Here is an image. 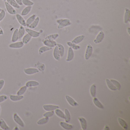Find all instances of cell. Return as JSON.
Returning a JSON list of instances; mask_svg holds the SVG:
<instances>
[{
  "mask_svg": "<svg viewBox=\"0 0 130 130\" xmlns=\"http://www.w3.org/2000/svg\"><path fill=\"white\" fill-rule=\"evenodd\" d=\"M57 22L58 24V28L59 29L69 26L71 24V23L68 19H58L57 20Z\"/></svg>",
  "mask_w": 130,
  "mask_h": 130,
  "instance_id": "obj_1",
  "label": "cell"
},
{
  "mask_svg": "<svg viewBox=\"0 0 130 130\" xmlns=\"http://www.w3.org/2000/svg\"><path fill=\"white\" fill-rule=\"evenodd\" d=\"M13 119L14 121L22 127H25V124L22 119L17 113H14L13 115Z\"/></svg>",
  "mask_w": 130,
  "mask_h": 130,
  "instance_id": "obj_2",
  "label": "cell"
},
{
  "mask_svg": "<svg viewBox=\"0 0 130 130\" xmlns=\"http://www.w3.org/2000/svg\"><path fill=\"white\" fill-rule=\"evenodd\" d=\"M93 51V49L91 45L89 44L87 47L86 52H85V58L86 60H87L89 59L92 54Z\"/></svg>",
  "mask_w": 130,
  "mask_h": 130,
  "instance_id": "obj_3",
  "label": "cell"
},
{
  "mask_svg": "<svg viewBox=\"0 0 130 130\" xmlns=\"http://www.w3.org/2000/svg\"><path fill=\"white\" fill-rule=\"evenodd\" d=\"M43 43L45 46L52 48L57 46V42L54 40L48 39H45L43 41Z\"/></svg>",
  "mask_w": 130,
  "mask_h": 130,
  "instance_id": "obj_4",
  "label": "cell"
},
{
  "mask_svg": "<svg viewBox=\"0 0 130 130\" xmlns=\"http://www.w3.org/2000/svg\"><path fill=\"white\" fill-rule=\"evenodd\" d=\"M5 7L7 11L9 14L12 15H15L17 13V11L14 7H13L10 4H9L6 1L5 3Z\"/></svg>",
  "mask_w": 130,
  "mask_h": 130,
  "instance_id": "obj_5",
  "label": "cell"
},
{
  "mask_svg": "<svg viewBox=\"0 0 130 130\" xmlns=\"http://www.w3.org/2000/svg\"><path fill=\"white\" fill-rule=\"evenodd\" d=\"M24 44L22 41L13 42L9 45V47L14 49H19L22 48L24 46Z\"/></svg>",
  "mask_w": 130,
  "mask_h": 130,
  "instance_id": "obj_6",
  "label": "cell"
},
{
  "mask_svg": "<svg viewBox=\"0 0 130 130\" xmlns=\"http://www.w3.org/2000/svg\"><path fill=\"white\" fill-rule=\"evenodd\" d=\"M25 31L27 34L30 36L32 38H36L39 37L40 35V32L32 30L30 28L26 29Z\"/></svg>",
  "mask_w": 130,
  "mask_h": 130,
  "instance_id": "obj_7",
  "label": "cell"
},
{
  "mask_svg": "<svg viewBox=\"0 0 130 130\" xmlns=\"http://www.w3.org/2000/svg\"><path fill=\"white\" fill-rule=\"evenodd\" d=\"M24 71L26 74L31 75L38 73L39 71L37 68H30L24 69Z\"/></svg>",
  "mask_w": 130,
  "mask_h": 130,
  "instance_id": "obj_8",
  "label": "cell"
},
{
  "mask_svg": "<svg viewBox=\"0 0 130 130\" xmlns=\"http://www.w3.org/2000/svg\"><path fill=\"white\" fill-rule=\"evenodd\" d=\"M105 37V34L102 31H100L97 35L95 39H94V42L96 44H99L102 42V41L104 39Z\"/></svg>",
  "mask_w": 130,
  "mask_h": 130,
  "instance_id": "obj_9",
  "label": "cell"
},
{
  "mask_svg": "<svg viewBox=\"0 0 130 130\" xmlns=\"http://www.w3.org/2000/svg\"><path fill=\"white\" fill-rule=\"evenodd\" d=\"M43 108L45 111H54L56 109L59 108V106L55 105H43Z\"/></svg>",
  "mask_w": 130,
  "mask_h": 130,
  "instance_id": "obj_10",
  "label": "cell"
},
{
  "mask_svg": "<svg viewBox=\"0 0 130 130\" xmlns=\"http://www.w3.org/2000/svg\"><path fill=\"white\" fill-rule=\"evenodd\" d=\"M65 98H66V100H67L68 103L71 106L74 107V106H76L79 105L78 103L70 96L67 95L65 96Z\"/></svg>",
  "mask_w": 130,
  "mask_h": 130,
  "instance_id": "obj_11",
  "label": "cell"
},
{
  "mask_svg": "<svg viewBox=\"0 0 130 130\" xmlns=\"http://www.w3.org/2000/svg\"><path fill=\"white\" fill-rule=\"evenodd\" d=\"M74 57V52L73 50L70 47L68 48V53L66 61L67 62L71 61L73 60Z\"/></svg>",
  "mask_w": 130,
  "mask_h": 130,
  "instance_id": "obj_12",
  "label": "cell"
},
{
  "mask_svg": "<svg viewBox=\"0 0 130 130\" xmlns=\"http://www.w3.org/2000/svg\"><path fill=\"white\" fill-rule=\"evenodd\" d=\"M17 19L19 22V23L24 27L26 26V21H25L22 16L20 14H17L16 15Z\"/></svg>",
  "mask_w": 130,
  "mask_h": 130,
  "instance_id": "obj_13",
  "label": "cell"
},
{
  "mask_svg": "<svg viewBox=\"0 0 130 130\" xmlns=\"http://www.w3.org/2000/svg\"><path fill=\"white\" fill-rule=\"evenodd\" d=\"M60 125L65 130H71L73 128V126L72 125L68 124V122L61 121L60 122Z\"/></svg>",
  "mask_w": 130,
  "mask_h": 130,
  "instance_id": "obj_14",
  "label": "cell"
},
{
  "mask_svg": "<svg viewBox=\"0 0 130 130\" xmlns=\"http://www.w3.org/2000/svg\"><path fill=\"white\" fill-rule=\"evenodd\" d=\"M80 123L81 125V127L82 129L83 130H86L87 128V121L85 118L83 117H79L78 118Z\"/></svg>",
  "mask_w": 130,
  "mask_h": 130,
  "instance_id": "obj_15",
  "label": "cell"
},
{
  "mask_svg": "<svg viewBox=\"0 0 130 130\" xmlns=\"http://www.w3.org/2000/svg\"><path fill=\"white\" fill-rule=\"evenodd\" d=\"M53 55H54L55 59L59 61L60 60V52H59L57 45L55 46L54 49V52H53Z\"/></svg>",
  "mask_w": 130,
  "mask_h": 130,
  "instance_id": "obj_16",
  "label": "cell"
},
{
  "mask_svg": "<svg viewBox=\"0 0 130 130\" xmlns=\"http://www.w3.org/2000/svg\"><path fill=\"white\" fill-rule=\"evenodd\" d=\"M130 19V11L127 8H125V12L124 15V22L127 23L129 22Z\"/></svg>",
  "mask_w": 130,
  "mask_h": 130,
  "instance_id": "obj_17",
  "label": "cell"
},
{
  "mask_svg": "<svg viewBox=\"0 0 130 130\" xmlns=\"http://www.w3.org/2000/svg\"><path fill=\"white\" fill-rule=\"evenodd\" d=\"M39 83L35 80H29L26 83L25 86L27 87H35L39 86Z\"/></svg>",
  "mask_w": 130,
  "mask_h": 130,
  "instance_id": "obj_18",
  "label": "cell"
},
{
  "mask_svg": "<svg viewBox=\"0 0 130 130\" xmlns=\"http://www.w3.org/2000/svg\"><path fill=\"white\" fill-rule=\"evenodd\" d=\"M24 98V96L19 95H10V100L13 102H17L20 101Z\"/></svg>",
  "mask_w": 130,
  "mask_h": 130,
  "instance_id": "obj_19",
  "label": "cell"
},
{
  "mask_svg": "<svg viewBox=\"0 0 130 130\" xmlns=\"http://www.w3.org/2000/svg\"><path fill=\"white\" fill-rule=\"evenodd\" d=\"M19 39V29H16L13 32L12 38V42H16Z\"/></svg>",
  "mask_w": 130,
  "mask_h": 130,
  "instance_id": "obj_20",
  "label": "cell"
},
{
  "mask_svg": "<svg viewBox=\"0 0 130 130\" xmlns=\"http://www.w3.org/2000/svg\"><path fill=\"white\" fill-rule=\"evenodd\" d=\"M39 21H40V18L39 17H37L34 22L29 25L28 28L31 29L35 28L38 25Z\"/></svg>",
  "mask_w": 130,
  "mask_h": 130,
  "instance_id": "obj_21",
  "label": "cell"
},
{
  "mask_svg": "<svg viewBox=\"0 0 130 130\" xmlns=\"http://www.w3.org/2000/svg\"><path fill=\"white\" fill-rule=\"evenodd\" d=\"M0 127L4 130H10V127L3 119H0Z\"/></svg>",
  "mask_w": 130,
  "mask_h": 130,
  "instance_id": "obj_22",
  "label": "cell"
},
{
  "mask_svg": "<svg viewBox=\"0 0 130 130\" xmlns=\"http://www.w3.org/2000/svg\"><path fill=\"white\" fill-rule=\"evenodd\" d=\"M93 103H94V105L97 108L102 109H103L104 108V106H103V105L99 101V100L96 97H95L93 98Z\"/></svg>",
  "mask_w": 130,
  "mask_h": 130,
  "instance_id": "obj_23",
  "label": "cell"
},
{
  "mask_svg": "<svg viewBox=\"0 0 130 130\" xmlns=\"http://www.w3.org/2000/svg\"><path fill=\"white\" fill-rule=\"evenodd\" d=\"M32 8V6H26L25 7L22 11L21 15L22 16H25L28 15L31 10Z\"/></svg>",
  "mask_w": 130,
  "mask_h": 130,
  "instance_id": "obj_24",
  "label": "cell"
},
{
  "mask_svg": "<svg viewBox=\"0 0 130 130\" xmlns=\"http://www.w3.org/2000/svg\"><path fill=\"white\" fill-rule=\"evenodd\" d=\"M84 38H85V36L84 35L79 36L75 38L72 41V42L77 44H79V43H80L81 42L83 41V40L84 39Z\"/></svg>",
  "mask_w": 130,
  "mask_h": 130,
  "instance_id": "obj_25",
  "label": "cell"
},
{
  "mask_svg": "<svg viewBox=\"0 0 130 130\" xmlns=\"http://www.w3.org/2000/svg\"><path fill=\"white\" fill-rule=\"evenodd\" d=\"M37 17L36 15L35 14H33L30 16L26 21V26L28 28L30 25L34 22L36 17Z\"/></svg>",
  "mask_w": 130,
  "mask_h": 130,
  "instance_id": "obj_26",
  "label": "cell"
},
{
  "mask_svg": "<svg viewBox=\"0 0 130 130\" xmlns=\"http://www.w3.org/2000/svg\"><path fill=\"white\" fill-rule=\"evenodd\" d=\"M118 121L119 124L125 130H127L128 128V125L126 122L121 118H118Z\"/></svg>",
  "mask_w": 130,
  "mask_h": 130,
  "instance_id": "obj_27",
  "label": "cell"
},
{
  "mask_svg": "<svg viewBox=\"0 0 130 130\" xmlns=\"http://www.w3.org/2000/svg\"><path fill=\"white\" fill-rule=\"evenodd\" d=\"M106 84H107V86L108 87L109 89L111 90H113V91H115L117 90V89L115 86L113 85V84L111 83L110 80L109 79H106Z\"/></svg>",
  "mask_w": 130,
  "mask_h": 130,
  "instance_id": "obj_28",
  "label": "cell"
},
{
  "mask_svg": "<svg viewBox=\"0 0 130 130\" xmlns=\"http://www.w3.org/2000/svg\"><path fill=\"white\" fill-rule=\"evenodd\" d=\"M6 2L14 8L17 9H19L20 8V6L16 2L15 0H6Z\"/></svg>",
  "mask_w": 130,
  "mask_h": 130,
  "instance_id": "obj_29",
  "label": "cell"
},
{
  "mask_svg": "<svg viewBox=\"0 0 130 130\" xmlns=\"http://www.w3.org/2000/svg\"><path fill=\"white\" fill-rule=\"evenodd\" d=\"M64 118L65 122H69L70 121L71 115L69 110L67 109L66 108L64 109Z\"/></svg>",
  "mask_w": 130,
  "mask_h": 130,
  "instance_id": "obj_30",
  "label": "cell"
},
{
  "mask_svg": "<svg viewBox=\"0 0 130 130\" xmlns=\"http://www.w3.org/2000/svg\"><path fill=\"white\" fill-rule=\"evenodd\" d=\"M32 37L28 34H27L23 36L22 38V42L24 44H28L31 40Z\"/></svg>",
  "mask_w": 130,
  "mask_h": 130,
  "instance_id": "obj_31",
  "label": "cell"
},
{
  "mask_svg": "<svg viewBox=\"0 0 130 130\" xmlns=\"http://www.w3.org/2000/svg\"><path fill=\"white\" fill-rule=\"evenodd\" d=\"M90 91L91 96L93 98L95 97L96 95V86L95 84H93L90 87Z\"/></svg>",
  "mask_w": 130,
  "mask_h": 130,
  "instance_id": "obj_32",
  "label": "cell"
},
{
  "mask_svg": "<svg viewBox=\"0 0 130 130\" xmlns=\"http://www.w3.org/2000/svg\"><path fill=\"white\" fill-rule=\"evenodd\" d=\"M25 29L24 26L21 25L19 29V39H22L23 37V36L25 35Z\"/></svg>",
  "mask_w": 130,
  "mask_h": 130,
  "instance_id": "obj_33",
  "label": "cell"
},
{
  "mask_svg": "<svg viewBox=\"0 0 130 130\" xmlns=\"http://www.w3.org/2000/svg\"><path fill=\"white\" fill-rule=\"evenodd\" d=\"M67 44L71 48L75 50H77L80 48V47L79 45H77L76 44H74L71 42H67Z\"/></svg>",
  "mask_w": 130,
  "mask_h": 130,
  "instance_id": "obj_34",
  "label": "cell"
},
{
  "mask_svg": "<svg viewBox=\"0 0 130 130\" xmlns=\"http://www.w3.org/2000/svg\"><path fill=\"white\" fill-rule=\"evenodd\" d=\"M55 112L56 115L58 117H60L61 118L64 119V113L61 110L59 109V108L56 109L55 110Z\"/></svg>",
  "mask_w": 130,
  "mask_h": 130,
  "instance_id": "obj_35",
  "label": "cell"
},
{
  "mask_svg": "<svg viewBox=\"0 0 130 130\" xmlns=\"http://www.w3.org/2000/svg\"><path fill=\"white\" fill-rule=\"evenodd\" d=\"M57 45L58 47V50L60 52V55L61 57H63L64 55V48L63 45L60 44H57Z\"/></svg>",
  "mask_w": 130,
  "mask_h": 130,
  "instance_id": "obj_36",
  "label": "cell"
},
{
  "mask_svg": "<svg viewBox=\"0 0 130 130\" xmlns=\"http://www.w3.org/2000/svg\"><path fill=\"white\" fill-rule=\"evenodd\" d=\"M49 121V118L44 117L39 119L37 122V123L39 125H42L47 123Z\"/></svg>",
  "mask_w": 130,
  "mask_h": 130,
  "instance_id": "obj_37",
  "label": "cell"
},
{
  "mask_svg": "<svg viewBox=\"0 0 130 130\" xmlns=\"http://www.w3.org/2000/svg\"><path fill=\"white\" fill-rule=\"evenodd\" d=\"M52 49V48L49 47H47L46 46H42L39 48V54L41 55L46 52L50 51Z\"/></svg>",
  "mask_w": 130,
  "mask_h": 130,
  "instance_id": "obj_38",
  "label": "cell"
},
{
  "mask_svg": "<svg viewBox=\"0 0 130 130\" xmlns=\"http://www.w3.org/2000/svg\"><path fill=\"white\" fill-rule=\"evenodd\" d=\"M27 88L28 87L26 86L22 87L17 92V95H22L26 92Z\"/></svg>",
  "mask_w": 130,
  "mask_h": 130,
  "instance_id": "obj_39",
  "label": "cell"
},
{
  "mask_svg": "<svg viewBox=\"0 0 130 130\" xmlns=\"http://www.w3.org/2000/svg\"><path fill=\"white\" fill-rule=\"evenodd\" d=\"M110 81L111 82V83L113 84V85L116 87L117 90H119L121 89V85L118 81L116 80L113 79L110 80Z\"/></svg>",
  "mask_w": 130,
  "mask_h": 130,
  "instance_id": "obj_40",
  "label": "cell"
},
{
  "mask_svg": "<svg viewBox=\"0 0 130 130\" xmlns=\"http://www.w3.org/2000/svg\"><path fill=\"white\" fill-rule=\"evenodd\" d=\"M23 4L26 6H32L34 4V2L31 0H22Z\"/></svg>",
  "mask_w": 130,
  "mask_h": 130,
  "instance_id": "obj_41",
  "label": "cell"
},
{
  "mask_svg": "<svg viewBox=\"0 0 130 130\" xmlns=\"http://www.w3.org/2000/svg\"><path fill=\"white\" fill-rule=\"evenodd\" d=\"M59 36L58 34H52L47 36L45 39H51V40H55L57 39Z\"/></svg>",
  "mask_w": 130,
  "mask_h": 130,
  "instance_id": "obj_42",
  "label": "cell"
},
{
  "mask_svg": "<svg viewBox=\"0 0 130 130\" xmlns=\"http://www.w3.org/2000/svg\"><path fill=\"white\" fill-rule=\"evenodd\" d=\"M54 113L55 112L54 111H48L43 114V116L44 117H46V118H50V117L53 116Z\"/></svg>",
  "mask_w": 130,
  "mask_h": 130,
  "instance_id": "obj_43",
  "label": "cell"
},
{
  "mask_svg": "<svg viewBox=\"0 0 130 130\" xmlns=\"http://www.w3.org/2000/svg\"><path fill=\"white\" fill-rule=\"evenodd\" d=\"M6 12L4 10H2V11L0 12V22H1L6 16Z\"/></svg>",
  "mask_w": 130,
  "mask_h": 130,
  "instance_id": "obj_44",
  "label": "cell"
},
{
  "mask_svg": "<svg viewBox=\"0 0 130 130\" xmlns=\"http://www.w3.org/2000/svg\"><path fill=\"white\" fill-rule=\"evenodd\" d=\"M8 96L6 95L0 96V103L3 102L8 99Z\"/></svg>",
  "mask_w": 130,
  "mask_h": 130,
  "instance_id": "obj_45",
  "label": "cell"
},
{
  "mask_svg": "<svg viewBox=\"0 0 130 130\" xmlns=\"http://www.w3.org/2000/svg\"><path fill=\"white\" fill-rule=\"evenodd\" d=\"M5 84V81L4 80L1 79L0 80V91L2 90Z\"/></svg>",
  "mask_w": 130,
  "mask_h": 130,
  "instance_id": "obj_46",
  "label": "cell"
},
{
  "mask_svg": "<svg viewBox=\"0 0 130 130\" xmlns=\"http://www.w3.org/2000/svg\"><path fill=\"white\" fill-rule=\"evenodd\" d=\"M15 1L20 6H23V5L22 0H15Z\"/></svg>",
  "mask_w": 130,
  "mask_h": 130,
  "instance_id": "obj_47",
  "label": "cell"
},
{
  "mask_svg": "<svg viewBox=\"0 0 130 130\" xmlns=\"http://www.w3.org/2000/svg\"><path fill=\"white\" fill-rule=\"evenodd\" d=\"M4 34V32L2 28L0 27V35H3Z\"/></svg>",
  "mask_w": 130,
  "mask_h": 130,
  "instance_id": "obj_48",
  "label": "cell"
},
{
  "mask_svg": "<svg viewBox=\"0 0 130 130\" xmlns=\"http://www.w3.org/2000/svg\"><path fill=\"white\" fill-rule=\"evenodd\" d=\"M128 34H130V33H129V32H130V29H129V28H128Z\"/></svg>",
  "mask_w": 130,
  "mask_h": 130,
  "instance_id": "obj_49",
  "label": "cell"
},
{
  "mask_svg": "<svg viewBox=\"0 0 130 130\" xmlns=\"http://www.w3.org/2000/svg\"><path fill=\"white\" fill-rule=\"evenodd\" d=\"M1 107L0 106V115H1Z\"/></svg>",
  "mask_w": 130,
  "mask_h": 130,
  "instance_id": "obj_50",
  "label": "cell"
},
{
  "mask_svg": "<svg viewBox=\"0 0 130 130\" xmlns=\"http://www.w3.org/2000/svg\"><path fill=\"white\" fill-rule=\"evenodd\" d=\"M2 10L3 9H1V8H0V12H1V11H2Z\"/></svg>",
  "mask_w": 130,
  "mask_h": 130,
  "instance_id": "obj_51",
  "label": "cell"
},
{
  "mask_svg": "<svg viewBox=\"0 0 130 130\" xmlns=\"http://www.w3.org/2000/svg\"><path fill=\"white\" fill-rule=\"evenodd\" d=\"M3 1H6V0H3Z\"/></svg>",
  "mask_w": 130,
  "mask_h": 130,
  "instance_id": "obj_52",
  "label": "cell"
}]
</instances>
